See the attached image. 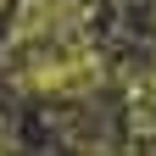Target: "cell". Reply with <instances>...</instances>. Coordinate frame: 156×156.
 <instances>
[{
	"mask_svg": "<svg viewBox=\"0 0 156 156\" xmlns=\"http://www.w3.org/2000/svg\"><path fill=\"white\" fill-rule=\"evenodd\" d=\"M17 84L28 95H45V101H84V95L101 89V56H95L84 39H62V45L34 50V62L17 56Z\"/></svg>",
	"mask_w": 156,
	"mask_h": 156,
	"instance_id": "6da1fadb",
	"label": "cell"
}]
</instances>
